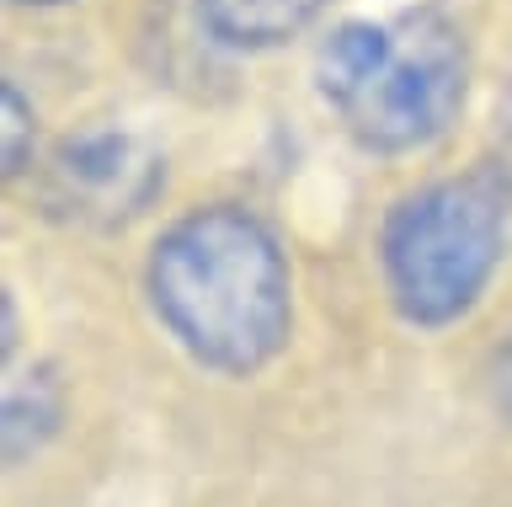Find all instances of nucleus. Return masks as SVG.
<instances>
[{"label": "nucleus", "mask_w": 512, "mask_h": 507, "mask_svg": "<svg viewBox=\"0 0 512 507\" xmlns=\"http://www.w3.org/2000/svg\"><path fill=\"white\" fill-rule=\"evenodd\" d=\"M150 299L171 337L208 369L246 374L288 337V267L246 209L214 203L155 241Z\"/></svg>", "instance_id": "1"}, {"label": "nucleus", "mask_w": 512, "mask_h": 507, "mask_svg": "<svg viewBox=\"0 0 512 507\" xmlns=\"http://www.w3.org/2000/svg\"><path fill=\"white\" fill-rule=\"evenodd\" d=\"M459 27L438 11L400 22H347L320 49V91L368 150H416L454 123L464 102Z\"/></svg>", "instance_id": "2"}, {"label": "nucleus", "mask_w": 512, "mask_h": 507, "mask_svg": "<svg viewBox=\"0 0 512 507\" xmlns=\"http://www.w3.org/2000/svg\"><path fill=\"white\" fill-rule=\"evenodd\" d=\"M507 235V193L486 171L411 193L384 225V273L416 326L464 315L496 273Z\"/></svg>", "instance_id": "3"}, {"label": "nucleus", "mask_w": 512, "mask_h": 507, "mask_svg": "<svg viewBox=\"0 0 512 507\" xmlns=\"http://www.w3.org/2000/svg\"><path fill=\"white\" fill-rule=\"evenodd\" d=\"M59 187L80 209L102 214H134L155 193V166L139 155L134 139L123 134H91L64 145L59 155Z\"/></svg>", "instance_id": "4"}, {"label": "nucleus", "mask_w": 512, "mask_h": 507, "mask_svg": "<svg viewBox=\"0 0 512 507\" xmlns=\"http://www.w3.org/2000/svg\"><path fill=\"white\" fill-rule=\"evenodd\" d=\"M208 33L230 49H272V43L304 33L326 0H198Z\"/></svg>", "instance_id": "5"}, {"label": "nucleus", "mask_w": 512, "mask_h": 507, "mask_svg": "<svg viewBox=\"0 0 512 507\" xmlns=\"http://www.w3.org/2000/svg\"><path fill=\"white\" fill-rule=\"evenodd\" d=\"M6 171L16 177V171L27 166V155H32V113L22 107V97H16V86H6Z\"/></svg>", "instance_id": "6"}, {"label": "nucleus", "mask_w": 512, "mask_h": 507, "mask_svg": "<svg viewBox=\"0 0 512 507\" xmlns=\"http://www.w3.org/2000/svg\"><path fill=\"white\" fill-rule=\"evenodd\" d=\"M496 406H502V417L512 427V342L502 347V358H496Z\"/></svg>", "instance_id": "7"}, {"label": "nucleus", "mask_w": 512, "mask_h": 507, "mask_svg": "<svg viewBox=\"0 0 512 507\" xmlns=\"http://www.w3.org/2000/svg\"><path fill=\"white\" fill-rule=\"evenodd\" d=\"M502 150L512 161V86H507V102H502Z\"/></svg>", "instance_id": "8"}, {"label": "nucleus", "mask_w": 512, "mask_h": 507, "mask_svg": "<svg viewBox=\"0 0 512 507\" xmlns=\"http://www.w3.org/2000/svg\"><path fill=\"white\" fill-rule=\"evenodd\" d=\"M22 6H54V0H22Z\"/></svg>", "instance_id": "9"}]
</instances>
